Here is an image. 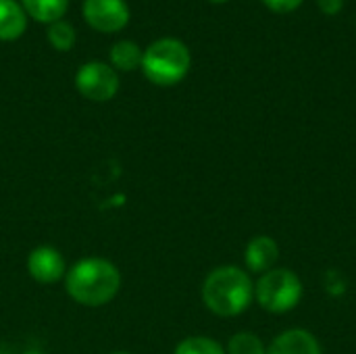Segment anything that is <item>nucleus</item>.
<instances>
[{
	"label": "nucleus",
	"instance_id": "19",
	"mask_svg": "<svg viewBox=\"0 0 356 354\" xmlns=\"http://www.w3.org/2000/svg\"><path fill=\"white\" fill-rule=\"evenodd\" d=\"M113 354H129V353H113Z\"/></svg>",
	"mask_w": 356,
	"mask_h": 354
},
{
	"label": "nucleus",
	"instance_id": "11",
	"mask_svg": "<svg viewBox=\"0 0 356 354\" xmlns=\"http://www.w3.org/2000/svg\"><path fill=\"white\" fill-rule=\"evenodd\" d=\"M23 10H27L35 21L54 23L67 13L69 0H21Z\"/></svg>",
	"mask_w": 356,
	"mask_h": 354
},
{
	"label": "nucleus",
	"instance_id": "16",
	"mask_svg": "<svg viewBox=\"0 0 356 354\" xmlns=\"http://www.w3.org/2000/svg\"><path fill=\"white\" fill-rule=\"evenodd\" d=\"M305 0H263V4L273 10V13H280V15H286V13H292L296 10Z\"/></svg>",
	"mask_w": 356,
	"mask_h": 354
},
{
	"label": "nucleus",
	"instance_id": "6",
	"mask_svg": "<svg viewBox=\"0 0 356 354\" xmlns=\"http://www.w3.org/2000/svg\"><path fill=\"white\" fill-rule=\"evenodd\" d=\"M83 19L96 31L113 33L127 25L129 8L125 0H86L83 2Z\"/></svg>",
	"mask_w": 356,
	"mask_h": 354
},
{
	"label": "nucleus",
	"instance_id": "20",
	"mask_svg": "<svg viewBox=\"0 0 356 354\" xmlns=\"http://www.w3.org/2000/svg\"><path fill=\"white\" fill-rule=\"evenodd\" d=\"M27 354H44V353H27Z\"/></svg>",
	"mask_w": 356,
	"mask_h": 354
},
{
	"label": "nucleus",
	"instance_id": "3",
	"mask_svg": "<svg viewBox=\"0 0 356 354\" xmlns=\"http://www.w3.org/2000/svg\"><path fill=\"white\" fill-rule=\"evenodd\" d=\"M192 65L188 46L175 38H161L152 42L142 54V71L148 81L156 86L179 83Z\"/></svg>",
	"mask_w": 356,
	"mask_h": 354
},
{
	"label": "nucleus",
	"instance_id": "8",
	"mask_svg": "<svg viewBox=\"0 0 356 354\" xmlns=\"http://www.w3.org/2000/svg\"><path fill=\"white\" fill-rule=\"evenodd\" d=\"M280 257V246L273 238L269 236H257L248 242L246 246V267L254 273H267L273 269L275 261Z\"/></svg>",
	"mask_w": 356,
	"mask_h": 354
},
{
	"label": "nucleus",
	"instance_id": "14",
	"mask_svg": "<svg viewBox=\"0 0 356 354\" xmlns=\"http://www.w3.org/2000/svg\"><path fill=\"white\" fill-rule=\"evenodd\" d=\"M227 354H267V351L252 332H238L227 344Z\"/></svg>",
	"mask_w": 356,
	"mask_h": 354
},
{
	"label": "nucleus",
	"instance_id": "15",
	"mask_svg": "<svg viewBox=\"0 0 356 354\" xmlns=\"http://www.w3.org/2000/svg\"><path fill=\"white\" fill-rule=\"evenodd\" d=\"M48 42L56 48V50H71L75 44V29L73 25L65 23V21H54L48 27Z\"/></svg>",
	"mask_w": 356,
	"mask_h": 354
},
{
	"label": "nucleus",
	"instance_id": "18",
	"mask_svg": "<svg viewBox=\"0 0 356 354\" xmlns=\"http://www.w3.org/2000/svg\"><path fill=\"white\" fill-rule=\"evenodd\" d=\"M211 2H217V4H221V2H227V0H211Z\"/></svg>",
	"mask_w": 356,
	"mask_h": 354
},
{
	"label": "nucleus",
	"instance_id": "1",
	"mask_svg": "<svg viewBox=\"0 0 356 354\" xmlns=\"http://www.w3.org/2000/svg\"><path fill=\"white\" fill-rule=\"evenodd\" d=\"M65 275L67 294L83 307H102L111 303L121 288L119 269L98 257L77 261Z\"/></svg>",
	"mask_w": 356,
	"mask_h": 354
},
{
	"label": "nucleus",
	"instance_id": "10",
	"mask_svg": "<svg viewBox=\"0 0 356 354\" xmlns=\"http://www.w3.org/2000/svg\"><path fill=\"white\" fill-rule=\"evenodd\" d=\"M25 10L17 4V0H0V40H17L25 31Z\"/></svg>",
	"mask_w": 356,
	"mask_h": 354
},
{
	"label": "nucleus",
	"instance_id": "7",
	"mask_svg": "<svg viewBox=\"0 0 356 354\" xmlns=\"http://www.w3.org/2000/svg\"><path fill=\"white\" fill-rule=\"evenodd\" d=\"M27 273L38 284H56L67 273L63 255L54 246H38L27 257Z\"/></svg>",
	"mask_w": 356,
	"mask_h": 354
},
{
	"label": "nucleus",
	"instance_id": "9",
	"mask_svg": "<svg viewBox=\"0 0 356 354\" xmlns=\"http://www.w3.org/2000/svg\"><path fill=\"white\" fill-rule=\"evenodd\" d=\"M267 354H323L317 338L307 330H288L280 334L271 346L267 348Z\"/></svg>",
	"mask_w": 356,
	"mask_h": 354
},
{
	"label": "nucleus",
	"instance_id": "12",
	"mask_svg": "<svg viewBox=\"0 0 356 354\" xmlns=\"http://www.w3.org/2000/svg\"><path fill=\"white\" fill-rule=\"evenodd\" d=\"M142 50L136 42L121 40L111 48V63L119 71H134L136 67H142Z\"/></svg>",
	"mask_w": 356,
	"mask_h": 354
},
{
	"label": "nucleus",
	"instance_id": "2",
	"mask_svg": "<svg viewBox=\"0 0 356 354\" xmlns=\"http://www.w3.org/2000/svg\"><path fill=\"white\" fill-rule=\"evenodd\" d=\"M254 298V284L248 273L236 265L213 269L202 284V303L217 317H236L244 313Z\"/></svg>",
	"mask_w": 356,
	"mask_h": 354
},
{
	"label": "nucleus",
	"instance_id": "17",
	"mask_svg": "<svg viewBox=\"0 0 356 354\" xmlns=\"http://www.w3.org/2000/svg\"><path fill=\"white\" fill-rule=\"evenodd\" d=\"M323 15H338L344 8V0H317Z\"/></svg>",
	"mask_w": 356,
	"mask_h": 354
},
{
	"label": "nucleus",
	"instance_id": "4",
	"mask_svg": "<svg viewBox=\"0 0 356 354\" xmlns=\"http://www.w3.org/2000/svg\"><path fill=\"white\" fill-rule=\"evenodd\" d=\"M254 298L269 313H288L302 298V282L290 269H271L254 284Z\"/></svg>",
	"mask_w": 356,
	"mask_h": 354
},
{
	"label": "nucleus",
	"instance_id": "5",
	"mask_svg": "<svg viewBox=\"0 0 356 354\" xmlns=\"http://www.w3.org/2000/svg\"><path fill=\"white\" fill-rule=\"evenodd\" d=\"M75 88L83 98H88L92 102H106L117 94L119 77L111 65H104L100 61H92V63H86L77 69Z\"/></svg>",
	"mask_w": 356,
	"mask_h": 354
},
{
	"label": "nucleus",
	"instance_id": "13",
	"mask_svg": "<svg viewBox=\"0 0 356 354\" xmlns=\"http://www.w3.org/2000/svg\"><path fill=\"white\" fill-rule=\"evenodd\" d=\"M173 354H225L223 346L207 336H190L181 340Z\"/></svg>",
	"mask_w": 356,
	"mask_h": 354
}]
</instances>
